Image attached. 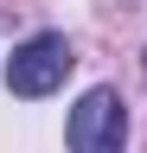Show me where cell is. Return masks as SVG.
<instances>
[{"label": "cell", "instance_id": "6da1fadb", "mask_svg": "<svg viewBox=\"0 0 147 153\" xmlns=\"http://www.w3.org/2000/svg\"><path fill=\"white\" fill-rule=\"evenodd\" d=\"M70 64H77V51H70L64 32H32L26 45H13V57H7V89L13 96H51L70 76Z\"/></svg>", "mask_w": 147, "mask_h": 153}, {"label": "cell", "instance_id": "7a4b0ae2", "mask_svg": "<svg viewBox=\"0 0 147 153\" xmlns=\"http://www.w3.org/2000/svg\"><path fill=\"white\" fill-rule=\"evenodd\" d=\"M64 140H70V153H122V140H128V102L109 83L83 89V102L70 108Z\"/></svg>", "mask_w": 147, "mask_h": 153}]
</instances>
